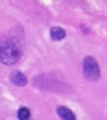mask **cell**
I'll list each match as a JSON object with an SVG mask.
<instances>
[{
  "mask_svg": "<svg viewBox=\"0 0 107 120\" xmlns=\"http://www.w3.org/2000/svg\"><path fill=\"white\" fill-rule=\"evenodd\" d=\"M82 70L88 81H97L100 79V66L98 62L92 56H87L82 62Z\"/></svg>",
  "mask_w": 107,
  "mask_h": 120,
  "instance_id": "cell-2",
  "label": "cell"
},
{
  "mask_svg": "<svg viewBox=\"0 0 107 120\" xmlns=\"http://www.w3.org/2000/svg\"><path fill=\"white\" fill-rule=\"evenodd\" d=\"M10 81L15 83V85H18V86H25L27 85V76L22 73V72H19V70H15V72H12L10 73Z\"/></svg>",
  "mask_w": 107,
  "mask_h": 120,
  "instance_id": "cell-3",
  "label": "cell"
},
{
  "mask_svg": "<svg viewBox=\"0 0 107 120\" xmlns=\"http://www.w3.org/2000/svg\"><path fill=\"white\" fill-rule=\"evenodd\" d=\"M31 116V111H29L27 107H22V109L18 110V119L19 120H28Z\"/></svg>",
  "mask_w": 107,
  "mask_h": 120,
  "instance_id": "cell-6",
  "label": "cell"
},
{
  "mask_svg": "<svg viewBox=\"0 0 107 120\" xmlns=\"http://www.w3.org/2000/svg\"><path fill=\"white\" fill-rule=\"evenodd\" d=\"M22 56V47L15 37L0 38V62L3 64H15Z\"/></svg>",
  "mask_w": 107,
  "mask_h": 120,
  "instance_id": "cell-1",
  "label": "cell"
},
{
  "mask_svg": "<svg viewBox=\"0 0 107 120\" xmlns=\"http://www.w3.org/2000/svg\"><path fill=\"white\" fill-rule=\"evenodd\" d=\"M50 35H51V38L54 40V41H60V40H63L65 37H66V32H65L63 28L54 26V28L50 29Z\"/></svg>",
  "mask_w": 107,
  "mask_h": 120,
  "instance_id": "cell-5",
  "label": "cell"
},
{
  "mask_svg": "<svg viewBox=\"0 0 107 120\" xmlns=\"http://www.w3.org/2000/svg\"><path fill=\"white\" fill-rule=\"evenodd\" d=\"M56 111H57L59 117H60L62 120H76V116L73 114V111H70L68 107L59 105L57 109H56Z\"/></svg>",
  "mask_w": 107,
  "mask_h": 120,
  "instance_id": "cell-4",
  "label": "cell"
}]
</instances>
